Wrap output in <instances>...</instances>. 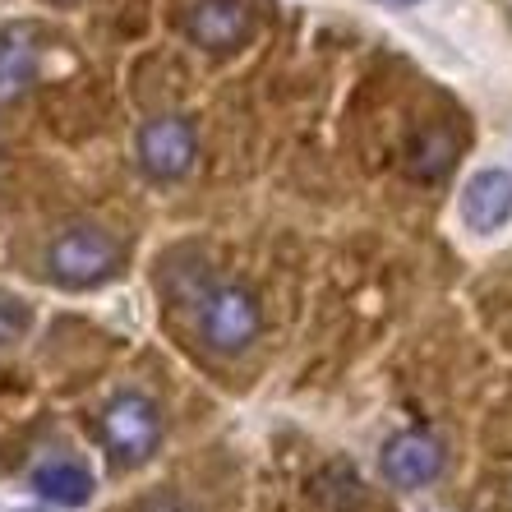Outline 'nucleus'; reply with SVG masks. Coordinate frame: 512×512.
<instances>
[{"label": "nucleus", "instance_id": "nucleus-9", "mask_svg": "<svg viewBox=\"0 0 512 512\" xmlns=\"http://www.w3.org/2000/svg\"><path fill=\"white\" fill-rule=\"evenodd\" d=\"M28 485H33V494H42L47 503H56V508H88V503H93L97 480H93V471H88V466L56 457V462L33 466Z\"/></svg>", "mask_w": 512, "mask_h": 512}, {"label": "nucleus", "instance_id": "nucleus-1", "mask_svg": "<svg viewBox=\"0 0 512 512\" xmlns=\"http://www.w3.org/2000/svg\"><path fill=\"white\" fill-rule=\"evenodd\" d=\"M120 245L93 222H74L47 245V277L65 291H88L120 273Z\"/></svg>", "mask_w": 512, "mask_h": 512}, {"label": "nucleus", "instance_id": "nucleus-8", "mask_svg": "<svg viewBox=\"0 0 512 512\" xmlns=\"http://www.w3.org/2000/svg\"><path fill=\"white\" fill-rule=\"evenodd\" d=\"M37 79V33L28 24H0V107L24 97Z\"/></svg>", "mask_w": 512, "mask_h": 512}, {"label": "nucleus", "instance_id": "nucleus-12", "mask_svg": "<svg viewBox=\"0 0 512 512\" xmlns=\"http://www.w3.org/2000/svg\"><path fill=\"white\" fill-rule=\"evenodd\" d=\"M148 512H190V508H185V503H176V499H162V503H153Z\"/></svg>", "mask_w": 512, "mask_h": 512}, {"label": "nucleus", "instance_id": "nucleus-7", "mask_svg": "<svg viewBox=\"0 0 512 512\" xmlns=\"http://www.w3.org/2000/svg\"><path fill=\"white\" fill-rule=\"evenodd\" d=\"M462 217H466V227L480 231V236H494L499 227H508L512 222V176L508 171L489 167L466 180Z\"/></svg>", "mask_w": 512, "mask_h": 512}, {"label": "nucleus", "instance_id": "nucleus-11", "mask_svg": "<svg viewBox=\"0 0 512 512\" xmlns=\"http://www.w3.org/2000/svg\"><path fill=\"white\" fill-rule=\"evenodd\" d=\"M33 333V305L14 291H0V346H14Z\"/></svg>", "mask_w": 512, "mask_h": 512}, {"label": "nucleus", "instance_id": "nucleus-6", "mask_svg": "<svg viewBox=\"0 0 512 512\" xmlns=\"http://www.w3.org/2000/svg\"><path fill=\"white\" fill-rule=\"evenodd\" d=\"M185 33L203 51H236L254 33L250 0H194L185 10Z\"/></svg>", "mask_w": 512, "mask_h": 512}, {"label": "nucleus", "instance_id": "nucleus-2", "mask_svg": "<svg viewBox=\"0 0 512 512\" xmlns=\"http://www.w3.org/2000/svg\"><path fill=\"white\" fill-rule=\"evenodd\" d=\"M162 434H167L162 406L153 397L134 393V388L111 397L102 406V420H97V439H102V448L116 466H143L162 448Z\"/></svg>", "mask_w": 512, "mask_h": 512}, {"label": "nucleus", "instance_id": "nucleus-5", "mask_svg": "<svg viewBox=\"0 0 512 512\" xmlns=\"http://www.w3.org/2000/svg\"><path fill=\"white\" fill-rule=\"evenodd\" d=\"M379 471L397 489H425L443 471V443L429 429H402V434H393L383 443Z\"/></svg>", "mask_w": 512, "mask_h": 512}, {"label": "nucleus", "instance_id": "nucleus-15", "mask_svg": "<svg viewBox=\"0 0 512 512\" xmlns=\"http://www.w3.org/2000/svg\"><path fill=\"white\" fill-rule=\"evenodd\" d=\"M19 512H42V508H19Z\"/></svg>", "mask_w": 512, "mask_h": 512}, {"label": "nucleus", "instance_id": "nucleus-4", "mask_svg": "<svg viewBox=\"0 0 512 512\" xmlns=\"http://www.w3.org/2000/svg\"><path fill=\"white\" fill-rule=\"evenodd\" d=\"M134 153H139V167L153 180H185L199 162V134L185 116H153L143 120Z\"/></svg>", "mask_w": 512, "mask_h": 512}, {"label": "nucleus", "instance_id": "nucleus-10", "mask_svg": "<svg viewBox=\"0 0 512 512\" xmlns=\"http://www.w3.org/2000/svg\"><path fill=\"white\" fill-rule=\"evenodd\" d=\"M457 162V139L453 130H443V125H434V130L420 134V143L411 148V171H416L420 180H439L448 176Z\"/></svg>", "mask_w": 512, "mask_h": 512}, {"label": "nucleus", "instance_id": "nucleus-3", "mask_svg": "<svg viewBox=\"0 0 512 512\" xmlns=\"http://www.w3.org/2000/svg\"><path fill=\"white\" fill-rule=\"evenodd\" d=\"M194 323H199V337L213 346V351H222V356H240L263 328L259 296L240 282H217L199 296V314H194Z\"/></svg>", "mask_w": 512, "mask_h": 512}, {"label": "nucleus", "instance_id": "nucleus-14", "mask_svg": "<svg viewBox=\"0 0 512 512\" xmlns=\"http://www.w3.org/2000/svg\"><path fill=\"white\" fill-rule=\"evenodd\" d=\"M51 5H70V0H51Z\"/></svg>", "mask_w": 512, "mask_h": 512}, {"label": "nucleus", "instance_id": "nucleus-13", "mask_svg": "<svg viewBox=\"0 0 512 512\" xmlns=\"http://www.w3.org/2000/svg\"><path fill=\"white\" fill-rule=\"evenodd\" d=\"M383 5H416V0H383Z\"/></svg>", "mask_w": 512, "mask_h": 512}]
</instances>
